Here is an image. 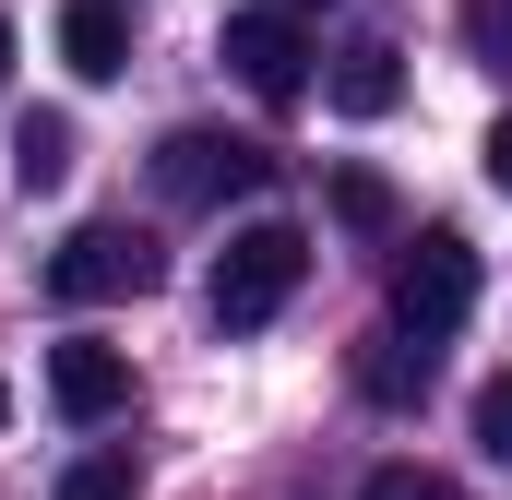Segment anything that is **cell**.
Returning <instances> with one entry per match:
<instances>
[{"instance_id":"obj_1","label":"cell","mask_w":512,"mask_h":500,"mask_svg":"<svg viewBox=\"0 0 512 500\" xmlns=\"http://www.w3.org/2000/svg\"><path fill=\"white\" fill-rule=\"evenodd\" d=\"M298 274H310V239L262 215V227H239V239L215 250V274H203V310H215L227 334H262V322L298 298Z\"/></svg>"},{"instance_id":"obj_2","label":"cell","mask_w":512,"mask_h":500,"mask_svg":"<svg viewBox=\"0 0 512 500\" xmlns=\"http://www.w3.org/2000/svg\"><path fill=\"white\" fill-rule=\"evenodd\" d=\"M465 310H477V250L453 239V227H429V239L393 250V322H405L417 346H441Z\"/></svg>"},{"instance_id":"obj_3","label":"cell","mask_w":512,"mask_h":500,"mask_svg":"<svg viewBox=\"0 0 512 500\" xmlns=\"http://www.w3.org/2000/svg\"><path fill=\"white\" fill-rule=\"evenodd\" d=\"M143 286H155V239L143 227H72L48 250V298H72V310H108V298H143Z\"/></svg>"},{"instance_id":"obj_4","label":"cell","mask_w":512,"mask_h":500,"mask_svg":"<svg viewBox=\"0 0 512 500\" xmlns=\"http://www.w3.org/2000/svg\"><path fill=\"white\" fill-rule=\"evenodd\" d=\"M155 191L167 203H251L262 191V143H239V131H167L155 143Z\"/></svg>"},{"instance_id":"obj_5","label":"cell","mask_w":512,"mask_h":500,"mask_svg":"<svg viewBox=\"0 0 512 500\" xmlns=\"http://www.w3.org/2000/svg\"><path fill=\"white\" fill-rule=\"evenodd\" d=\"M227 72L251 84L262 108H298V96H310V36H298V12H274V0L239 12V24H227Z\"/></svg>"},{"instance_id":"obj_6","label":"cell","mask_w":512,"mask_h":500,"mask_svg":"<svg viewBox=\"0 0 512 500\" xmlns=\"http://www.w3.org/2000/svg\"><path fill=\"white\" fill-rule=\"evenodd\" d=\"M48 405H60L72 429H96V417H120V405H131V358H120V346H96V334H72V346H48Z\"/></svg>"},{"instance_id":"obj_7","label":"cell","mask_w":512,"mask_h":500,"mask_svg":"<svg viewBox=\"0 0 512 500\" xmlns=\"http://www.w3.org/2000/svg\"><path fill=\"white\" fill-rule=\"evenodd\" d=\"M60 60H72V84H120V72H131L120 0H72V12H60Z\"/></svg>"},{"instance_id":"obj_8","label":"cell","mask_w":512,"mask_h":500,"mask_svg":"<svg viewBox=\"0 0 512 500\" xmlns=\"http://www.w3.org/2000/svg\"><path fill=\"white\" fill-rule=\"evenodd\" d=\"M393 96H405V48H393V36H358V48L334 60V108H346V120H393Z\"/></svg>"},{"instance_id":"obj_9","label":"cell","mask_w":512,"mask_h":500,"mask_svg":"<svg viewBox=\"0 0 512 500\" xmlns=\"http://www.w3.org/2000/svg\"><path fill=\"white\" fill-rule=\"evenodd\" d=\"M358 393H370V405H417V393H429V346H417V334L393 322L382 346L358 358Z\"/></svg>"},{"instance_id":"obj_10","label":"cell","mask_w":512,"mask_h":500,"mask_svg":"<svg viewBox=\"0 0 512 500\" xmlns=\"http://www.w3.org/2000/svg\"><path fill=\"white\" fill-rule=\"evenodd\" d=\"M12 179H24V191H60V179H72V120H24L12 131Z\"/></svg>"},{"instance_id":"obj_11","label":"cell","mask_w":512,"mask_h":500,"mask_svg":"<svg viewBox=\"0 0 512 500\" xmlns=\"http://www.w3.org/2000/svg\"><path fill=\"white\" fill-rule=\"evenodd\" d=\"M334 227L393 239V227H405V215H393V179H370V167H334Z\"/></svg>"},{"instance_id":"obj_12","label":"cell","mask_w":512,"mask_h":500,"mask_svg":"<svg viewBox=\"0 0 512 500\" xmlns=\"http://www.w3.org/2000/svg\"><path fill=\"white\" fill-rule=\"evenodd\" d=\"M60 500H143V465H131V453H72Z\"/></svg>"},{"instance_id":"obj_13","label":"cell","mask_w":512,"mask_h":500,"mask_svg":"<svg viewBox=\"0 0 512 500\" xmlns=\"http://www.w3.org/2000/svg\"><path fill=\"white\" fill-rule=\"evenodd\" d=\"M358 500H453V477H429V465H382Z\"/></svg>"},{"instance_id":"obj_14","label":"cell","mask_w":512,"mask_h":500,"mask_svg":"<svg viewBox=\"0 0 512 500\" xmlns=\"http://www.w3.org/2000/svg\"><path fill=\"white\" fill-rule=\"evenodd\" d=\"M477 441H489V453H501V465H512V370L489 381V393H477Z\"/></svg>"},{"instance_id":"obj_15","label":"cell","mask_w":512,"mask_h":500,"mask_svg":"<svg viewBox=\"0 0 512 500\" xmlns=\"http://www.w3.org/2000/svg\"><path fill=\"white\" fill-rule=\"evenodd\" d=\"M489 191H501V203H512V120L489 131Z\"/></svg>"},{"instance_id":"obj_16","label":"cell","mask_w":512,"mask_h":500,"mask_svg":"<svg viewBox=\"0 0 512 500\" xmlns=\"http://www.w3.org/2000/svg\"><path fill=\"white\" fill-rule=\"evenodd\" d=\"M0 72H12V24H0Z\"/></svg>"},{"instance_id":"obj_17","label":"cell","mask_w":512,"mask_h":500,"mask_svg":"<svg viewBox=\"0 0 512 500\" xmlns=\"http://www.w3.org/2000/svg\"><path fill=\"white\" fill-rule=\"evenodd\" d=\"M274 12H310V0H274Z\"/></svg>"},{"instance_id":"obj_18","label":"cell","mask_w":512,"mask_h":500,"mask_svg":"<svg viewBox=\"0 0 512 500\" xmlns=\"http://www.w3.org/2000/svg\"><path fill=\"white\" fill-rule=\"evenodd\" d=\"M0 417H12V381H0Z\"/></svg>"}]
</instances>
